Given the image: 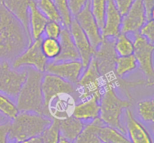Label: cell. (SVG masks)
I'll list each match as a JSON object with an SVG mask.
<instances>
[{"label": "cell", "mask_w": 154, "mask_h": 143, "mask_svg": "<svg viewBox=\"0 0 154 143\" xmlns=\"http://www.w3.org/2000/svg\"><path fill=\"white\" fill-rule=\"evenodd\" d=\"M83 31L88 37L90 43L96 50L103 40L101 29L91 10L90 0H88L82 9L74 17Z\"/></svg>", "instance_id": "cell-11"}, {"label": "cell", "mask_w": 154, "mask_h": 143, "mask_svg": "<svg viewBox=\"0 0 154 143\" xmlns=\"http://www.w3.org/2000/svg\"><path fill=\"white\" fill-rule=\"evenodd\" d=\"M69 30L79 54L80 60L85 69L93 58L95 53L94 48L90 43L87 35L84 33L74 18L69 26Z\"/></svg>", "instance_id": "cell-15"}, {"label": "cell", "mask_w": 154, "mask_h": 143, "mask_svg": "<svg viewBox=\"0 0 154 143\" xmlns=\"http://www.w3.org/2000/svg\"><path fill=\"white\" fill-rule=\"evenodd\" d=\"M138 114L146 123H153L154 120V101L153 98L144 99L138 103Z\"/></svg>", "instance_id": "cell-29"}, {"label": "cell", "mask_w": 154, "mask_h": 143, "mask_svg": "<svg viewBox=\"0 0 154 143\" xmlns=\"http://www.w3.org/2000/svg\"><path fill=\"white\" fill-rule=\"evenodd\" d=\"M10 122L0 123V143H8Z\"/></svg>", "instance_id": "cell-38"}, {"label": "cell", "mask_w": 154, "mask_h": 143, "mask_svg": "<svg viewBox=\"0 0 154 143\" xmlns=\"http://www.w3.org/2000/svg\"><path fill=\"white\" fill-rule=\"evenodd\" d=\"M12 143H21V142H19V141H12Z\"/></svg>", "instance_id": "cell-42"}, {"label": "cell", "mask_w": 154, "mask_h": 143, "mask_svg": "<svg viewBox=\"0 0 154 143\" xmlns=\"http://www.w3.org/2000/svg\"><path fill=\"white\" fill-rule=\"evenodd\" d=\"M126 132L131 143H153L152 138L144 125L137 120L129 108L126 109Z\"/></svg>", "instance_id": "cell-17"}, {"label": "cell", "mask_w": 154, "mask_h": 143, "mask_svg": "<svg viewBox=\"0 0 154 143\" xmlns=\"http://www.w3.org/2000/svg\"><path fill=\"white\" fill-rule=\"evenodd\" d=\"M100 104L99 99L96 97L79 100L77 102L73 116L82 121H92L99 117Z\"/></svg>", "instance_id": "cell-19"}, {"label": "cell", "mask_w": 154, "mask_h": 143, "mask_svg": "<svg viewBox=\"0 0 154 143\" xmlns=\"http://www.w3.org/2000/svg\"><path fill=\"white\" fill-rule=\"evenodd\" d=\"M78 101V96L72 93H58L45 103V115L58 121L71 117Z\"/></svg>", "instance_id": "cell-9"}, {"label": "cell", "mask_w": 154, "mask_h": 143, "mask_svg": "<svg viewBox=\"0 0 154 143\" xmlns=\"http://www.w3.org/2000/svg\"><path fill=\"white\" fill-rule=\"evenodd\" d=\"M26 78L17 96V108L19 111H30L45 115L42 88L44 73L32 68H26Z\"/></svg>", "instance_id": "cell-2"}, {"label": "cell", "mask_w": 154, "mask_h": 143, "mask_svg": "<svg viewBox=\"0 0 154 143\" xmlns=\"http://www.w3.org/2000/svg\"><path fill=\"white\" fill-rule=\"evenodd\" d=\"M117 55L114 50V39L105 38L95 50L93 58L104 81V86L111 85L115 89H120L123 78L115 74V62Z\"/></svg>", "instance_id": "cell-5"}, {"label": "cell", "mask_w": 154, "mask_h": 143, "mask_svg": "<svg viewBox=\"0 0 154 143\" xmlns=\"http://www.w3.org/2000/svg\"><path fill=\"white\" fill-rule=\"evenodd\" d=\"M84 68L80 60L70 61L48 62L45 68L46 73L57 75L66 81L76 84Z\"/></svg>", "instance_id": "cell-12"}, {"label": "cell", "mask_w": 154, "mask_h": 143, "mask_svg": "<svg viewBox=\"0 0 154 143\" xmlns=\"http://www.w3.org/2000/svg\"><path fill=\"white\" fill-rule=\"evenodd\" d=\"M99 137L102 143H131L124 133L105 123L99 128Z\"/></svg>", "instance_id": "cell-24"}, {"label": "cell", "mask_w": 154, "mask_h": 143, "mask_svg": "<svg viewBox=\"0 0 154 143\" xmlns=\"http://www.w3.org/2000/svg\"><path fill=\"white\" fill-rule=\"evenodd\" d=\"M135 0H114L117 9L122 16L125 15L129 11Z\"/></svg>", "instance_id": "cell-37"}, {"label": "cell", "mask_w": 154, "mask_h": 143, "mask_svg": "<svg viewBox=\"0 0 154 143\" xmlns=\"http://www.w3.org/2000/svg\"><path fill=\"white\" fill-rule=\"evenodd\" d=\"M134 38V53L138 66L142 72L147 86L152 87L154 83L153 52L154 45L139 33H135Z\"/></svg>", "instance_id": "cell-7"}, {"label": "cell", "mask_w": 154, "mask_h": 143, "mask_svg": "<svg viewBox=\"0 0 154 143\" xmlns=\"http://www.w3.org/2000/svg\"><path fill=\"white\" fill-rule=\"evenodd\" d=\"M123 16L117 9L114 0H108L105 10V20L101 30L103 39H115L121 32Z\"/></svg>", "instance_id": "cell-16"}, {"label": "cell", "mask_w": 154, "mask_h": 143, "mask_svg": "<svg viewBox=\"0 0 154 143\" xmlns=\"http://www.w3.org/2000/svg\"><path fill=\"white\" fill-rule=\"evenodd\" d=\"M0 2H2V0H0Z\"/></svg>", "instance_id": "cell-43"}, {"label": "cell", "mask_w": 154, "mask_h": 143, "mask_svg": "<svg viewBox=\"0 0 154 143\" xmlns=\"http://www.w3.org/2000/svg\"><path fill=\"white\" fill-rule=\"evenodd\" d=\"M58 143H72V141H70L69 140H68L67 138H64L63 136L60 135V139H59Z\"/></svg>", "instance_id": "cell-41"}, {"label": "cell", "mask_w": 154, "mask_h": 143, "mask_svg": "<svg viewBox=\"0 0 154 143\" xmlns=\"http://www.w3.org/2000/svg\"><path fill=\"white\" fill-rule=\"evenodd\" d=\"M31 1L32 0H2L3 5L22 24L30 39L31 36L29 33V6Z\"/></svg>", "instance_id": "cell-18"}, {"label": "cell", "mask_w": 154, "mask_h": 143, "mask_svg": "<svg viewBox=\"0 0 154 143\" xmlns=\"http://www.w3.org/2000/svg\"><path fill=\"white\" fill-rule=\"evenodd\" d=\"M99 104V118L102 122L119 129L123 133H126V128L121 123V117L124 110L132 105V100L122 99L113 86L105 85Z\"/></svg>", "instance_id": "cell-4"}, {"label": "cell", "mask_w": 154, "mask_h": 143, "mask_svg": "<svg viewBox=\"0 0 154 143\" xmlns=\"http://www.w3.org/2000/svg\"><path fill=\"white\" fill-rule=\"evenodd\" d=\"M31 42L22 24L0 2V61H13Z\"/></svg>", "instance_id": "cell-1"}, {"label": "cell", "mask_w": 154, "mask_h": 143, "mask_svg": "<svg viewBox=\"0 0 154 143\" xmlns=\"http://www.w3.org/2000/svg\"><path fill=\"white\" fill-rule=\"evenodd\" d=\"M107 2L108 0H90L92 12L101 30L104 25Z\"/></svg>", "instance_id": "cell-31"}, {"label": "cell", "mask_w": 154, "mask_h": 143, "mask_svg": "<svg viewBox=\"0 0 154 143\" xmlns=\"http://www.w3.org/2000/svg\"><path fill=\"white\" fill-rule=\"evenodd\" d=\"M12 120L8 138L11 141L19 142L41 135L52 123L48 116L30 111H19Z\"/></svg>", "instance_id": "cell-3"}, {"label": "cell", "mask_w": 154, "mask_h": 143, "mask_svg": "<svg viewBox=\"0 0 154 143\" xmlns=\"http://www.w3.org/2000/svg\"><path fill=\"white\" fill-rule=\"evenodd\" d=\"M26 76V68L16 69L8 61H0V93L17 97Z\"/></svg>", "instance_id": "cell-8"}, {"label": "cell", "mask_w": 154, "mask_h": 143, "mask_svg": "<svg viewBox=\"0 0 154 143\" xmlns=\"http://www.w3.org/2000/svg\"><path fill=\"white\" fill-rule=\"evenodd\" d=\"M48 19L41 12L35 0H32L29 6V33L32 40H36L43 36L45 26Z\"/></svg>", "instance_id": "cell-21"}, {"label": "cell", "mask_w": 154, "mask_h": 143, "mask_svg": "<svg viewBox=\"0 0 154 143\" xmlns=\"http://www.w3.org/2000/svg\"><path fill=\"white\" fill-rule=\"evenodd\" d=\"M41 136L42 143H58L60 136L58 121L53 120L51 125L42 132Z\"/></svg>", "instance_id": "cell-33"}, {"label": "cell", "mask_w": 154, "mask_h": 143, "mask_svg": "<svg viewBox=\"0 0 154 143\" xmlns=\"http://www.w3.org/2000/svg\"><path fill=\"white\" fill-rule=\"evenodd\" d=\"M36 5L42 14L48 19V20L57 21L61 23L59 11L53 0H37Z\"/></svg>", "instance_id": "cell-28"}, {"label": "cell", "mask_w": 154, "mask_h": 143, "mask_svg": "<svg viewBox=\"0 0 154 143\" xmlns=\"http://www.w3.org/2000/svg\"><path fill=\"white\" fill-rule=\"evenodd\" d=\"M138 68V63L133 54L125 57H117L115 62V74L119 78L126 75Z\"/></svg>", "instance_id": "cell-25"}, {"label": "cell", "mask_w": 154, "mask_h": 143, "mask_svg": "<svg viewBox=\"0 0 154 143\" xmlns=\"http://www.w3.org/2000/svg\"><path fill=\"white\" fill-rule=\"evenodd\" d=\"M21 143H42V138L41 135H38V136L32 137V138L25 140Z\"/></svg>", "instance_id": "cell-40"}, {"label": "cell", "mask_w": 154, "mask_h": 143, "mask_svg": "<svg viewBox=\"0 0 154 143\" xmlns=\"http://www.w3.org/2000/svg\"><path fill=\"white\" fill-rule=\"evenodd\" d=\"M42 88L45 103L50 98L60 93H72L78 97L76 85L75 84H72L52 74L46 73L43 75Z\"/></svg>", "instance_id": "cell-14"}, {"label": "cell", "mask_w": 154, "mask_h": 143, "mask_svg": "<svg viewBox=\"0 0 154 143\" xmlns=\"http://www.w3.org/2000/svg\"><path fill=\"white\" fill-rule=\"evenodd\" d=\"M147 21L143 0H135L126 14L123 16L120 32L126 34H135Z\"/></svg>", "instance_id": "cell-13"}, {"label": "cell", "mask_w": 154, "mask_h": 143, "mask_svg": "<svg viewBox=\"0 0 154 143\" xmlns=\"http://www.w3.org/2000/svg\"><path fill=\"white\" fill-rule=\"evenodd\" d=\"M104 123L100 118H96L89 123L72 143H102L99 137V129Z\"/></svg>", "instance_id": "cell-23"}, {"label": "cell", "mask_w": 154, "mask_h": 143, "mask_svg": "<svg viewBox=\"0 0 154 143\" xmlns=\"http://www.w3.org/2000/svg\"><path fill=\"white\" fill-rule=\"evenodd\" d=\"M0 113L10 119L14 118L19 113L16 104L2 93H0Z\"/></svg>", "instance_id": "cell-30"}, {"label": "cell", "mask_w": 154, "mask_h": 143, "mask_svg": "<svg viewBox=\"0 0 154 143\" xmlns=\"http://www.w3.org/2000/svg\"><path fill=\"white\" fill-rule=\"evenodd\" d=\"M146 11L147 21L153 19V7L154 0H143Z\"/></svg>", "instance_id": "cell-39"}, {"label": "cell", "mask_w": 154, "mask_h": 143, "mask_svg": "<svg viewBox=\"0 0 154 143\" xmlns=\"http://www.w3.org/2000/svg\"><path fill=\"white\" fill-rule=\"evenodd\" d=\"M75 85L79 100L92 97L100 100L104 90V81L93 57Z\"/></svg>", "instance_id": "cell-6"}, {"label": "cell", "mask_w": 154, "mask_h": 143, "mask_svg": "<svg viewBox=\"0 0 154 143\" xmlns=\"http://www.w3.org/2000/svg\"><path fill=\"white\" fill-rule=\"evenodd\" d=\"M60 44V53L54 61H70L80 60V56L75 45L69 28H63L59 38Z\"/></svg>", "instance_id": "cell-20"}, {"label": "cell", "mask_w": 154, "mask_h": 143, "mask_svg": "<svg viewBox=\"0 0 154 143\" xmlns=\"http://www.w3.org/2000/svg\"><path fill=\"white\" fill-rule=\"evenodd\" d=\"M53 1L57 6L60 17H61L62 24L65 27L69 28L73 19L72 17L73 16L69 8V0H53Z\"/></svg>", "instance_id": "cell-32"}, {"label": "cell", "mask_w": 154, "mask_h": 143, "mask_svg": "<svg viewBox=\"0 0 154 143\" xmlns=\"http://www.w3.org/2000/svg\"><path fill=\"white\" fill-rule=\"evenodd\" d=\"M41 49L48 60H53L58 57L60 53V44L59 39L42 37Z\"/></svg>", "instance_id": "cell-27"}, {"label": "cell", "mask_w": 154, "mask_h": 143, "mask_svg": "<svg viewBox=\"0 0 154 143\" xmlns=\"http://www.w3.org/2000/svg\"><path fill=\"white\" fill-rule=\"evenodd\" d=\"M86 123L84 121L76 118L73 115L58 121L60 135L72 142L81 133Z\"/></svg>", "instance_id": "cell-22"}, {"label": "cell", "mask_w": 154, "mask_h": 143, "mask_svg": "<svg viewBox=\"0 0 154 143\" xmlns=\"http://www.w3.org/2000/svg\"><path fill=\"white\" fill-rule=\"evenodd\" d=\"M139 33L141 36H142L144 39H147L151 43L154 42V22L153 19L150 20L146 21L145 23L142 26L140 29Z\"/></svg>", "instance_id": "cell-35"}, {"label": "cell", "mask_w": 154, "mask_h": 143, "mask_svg": "<svg viewBox=\"0 0 154 143\" xmlns=\"http://www.w3.org/2000/svg\"><path fill=\"white\" fill-rule=\"evenodd\" d=\"M88 0H69V8L72 16L75 17L84 8Z\"/></svg>", "instance_id": "cell-36"}, {"label": "cell", "mask_w": 154, "mask_h": 143, "mask_svg": "<svg viewBox=\"0 0 154 143\" xmlns=\"http://www.w3.org/2000/svg\"><path fill=\"white\" fill-rule=\"evenodd\" d=\"M61 24V23L57 22V21L48 20L44 30V34L45 37L59 39L62 30H63Z\"/></svg>", "instance_id": "cell-34"}, {"label": "cell", "mask_w": 154, "mask_h": 143, "mask_svg": "<svg viewBox=\"0 0 154 143\" xmlns=\"http://www.w3.org/2000/svg\"><path fill=\"white\" fill-rule=\"evenodd\" d=\"M114 50L117 57L132 55L134 53L133 40L128 36V34L120 33L114 39Z\"/></svg>", "instance_id": "cell-26"}, {"label": "cell", "mask_w": 154, "mask_h": 143, "mask_svg": "<svg viewBox=\"0 0 154 143\" xmlns=\"http://www.w3.org/2000/svg\"><path fill=\"white\" fill-rule=\"evenodd\" d=\"M42 37L32 41L28 47L12 61L11 66L14 69L32 68L43 73L45 72L48 60L45 57L41 49Z\"/></svg>", "instance_id": "cell-10"}]
</instances>
